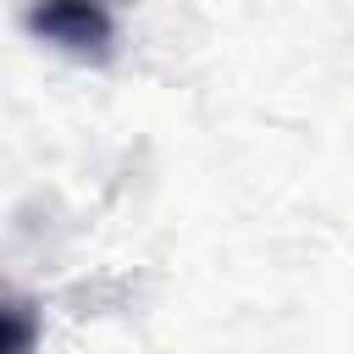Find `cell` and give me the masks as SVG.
<instances>
[{
	"instance_id": "1",
	"label": "cell",
	"mask_w": 354,
	"mask_h": 354,
	"mask_svg": "<svg viewBox=\"0 0 354 354\" xmlns=\"http://www.w3.org/2000/svg\"><path fill=\"white\" fill-rule=\"evenodd\" d=\"M28 33L77 55V61H105L116 44V17L105 6H88V0H55V6L28 11Z\"/></svg>"
},
{
	"instance_id": "2",
	"label": "cell",
	"mask_w": 354,
	"mask_h": 354,
	"mask_svg": "<svg viewBox=\"0 0 354 354\" xmlns=\"http://www.w3.org/2000/svg\"><path fill=\"white\" fill-rule=\"evenodd\" d=\"M39 348V310L17 293H0V354H33Z\"/></svg>"
}]
</instances>
